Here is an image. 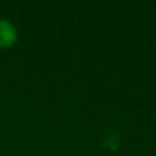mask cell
Segmentation results:
<instances>
[{"instance_id": "1", "label": "cell", "mask_w": 156, "mask_h": 156, "mask_svg": "<svg viewBox=\"0 0 156 156\" xmlns=\"http://www.w3.org/2000/svg\"><path fill=\"white\" fill-rule=\"evenodd\" d=\"M16 37L17 34L15 27L10 22L0 18V46L11 45L16 40Z\"/></svg>"}]
</instances>
